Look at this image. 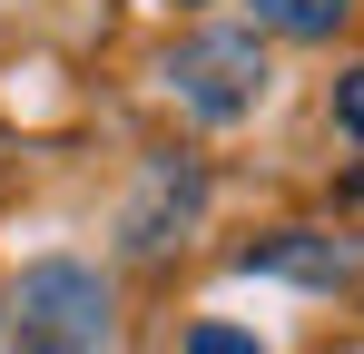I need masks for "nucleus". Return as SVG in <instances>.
Segmentation results:
<instances>
[{
  "label": "nucleus",
  "instance_id": "obj_1",
  "mask_svg": "<svg viewBox=\"0 0 364 354\" xmlns=\"http://www.w3.org/2000/svg\"><path fill=\"white\" fill-rule=\"evenodd\" d=\"M109 335H119L109 276L79 266V256L20 266V286L0 305V354H109Z\"/></svg>",
  "mask_w": 364,
  "mask_h": 354
},
{
  "label": "nucleus",
  "instance_id": "obj_2",
  "mask_svg": "<svg viewBox=\"0 0 364 354\" xmlns=\"http://www.w3.org/2000/svg\"><path fill=\"white\" fill-rule=\"evenodd\" d=\"M168 89H178V109H197L207 128H237L256 118L266 99V40L256 30H197L168 50Z\"/></svg>",
  "mask_w": 364,
  "mask_h": 354
},
{
  "label": "nucleus",
  "instance_id": "obj_3",
  "mask_svg": "<svg viewBox=\"0 0 364 354\" xmlns=\"http://www.w3.org/2000/svg\"><path fill=\"white\" fill-rule=\"evenodd\" d=\"M197 207H207V168L197 158H148L138 197L119 207V246L128 256H168L178 227H197Z\"/></svg>",
  "mask_w": 364,
  "mask_h": 354
},
{
  "label": "nucleus",
  "instance_id": "obj_4",
  "mask_svg": "<svg viewBox=\"0 0 364 354\" xmlns=\"http://www.w3.org/2000/svg\"><path fill=\"white\" fill-rule=\"evenodd\" d=\"M355 236H335V227H276V236H256L237 266L246 276H286V286H345L355 276Z\"/></svg>",
  "mask_w": 364,
  "mask_h": 354
},
{
  "label": "nucleus",
  "instance_id": "obj_5",
  "mask_svg": "<svg viewBox=\"0 0 364 354\" xmlns=\"http://www.w3.org/2000/svg\"><path fill=\"white\" fill-rule=\"evenodd\" d=\"M256 20H266L276 40H335V30L355 20V0H256Z\"/></svg>",
  "mask_w": 364,
  "mask_h": 354
},
{
  "label": "nucleus",
  "instance_id": "obj_6",
  "mask_svg": "<svg viewBox=\"0 0 364 354\" xmlns=\"http://www.w3.org/2000/svg\"><path fill=\"white\" fill-rule=\"evenodd\" d=\"M178 354H266V345H256V335H237V325H197Z\"/></svg>",
  "mask_w": 364,
  "mask_h": 354
}]
</instances>
